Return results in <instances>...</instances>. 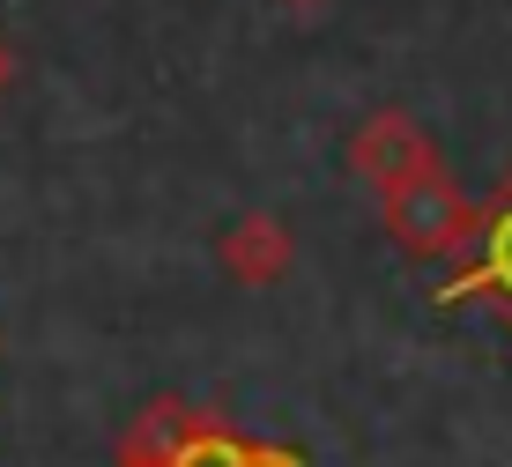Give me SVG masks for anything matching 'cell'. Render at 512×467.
Masks as SVG:
<instances>
[{"label":"cell","instance_id":"6da1fadb","mask_svg":"<svg viewBox=\"0 0 512 467\" xmlns=\"http://www.w3.org/2000/svg\"><path fill=\"white\" fill-rule=\"evenodd\" d=\"M475 215H483V208L453 186L446 164H438V171H416V178H401V186L379 193V230H386V245H394L401 260H416V267L461 260L468 245H475Z\"/></svg>","mask_w":512,"mask_h":467},{"label":"cell","instance_id":"7a4b0ae2","mask_svg":"<svg viewBox=\"0 0 512 467\" xmlns=\"http://www.w3.org/2000/svg\"><path fill=\"white\" fill-rule=\"evenodd\" d=\"M245 460H253V438H238L223 416L179 401V393L141 408L112 453V467H245Z\"/></svg>","mask_w":512,"mask_h":467},{"label":"cell","instance_id":"3957f363","mask_svg":"<svg viewBox=\"0 0 512 467\" xmlns=\"http://www.w3.org/2000/svg\"><path fill=\"white\" fill-rule=\"evenodd\" d=\"M438 304H498L512 341V171L498 178V201L475 215V260H461L438 282Z\"/></svg>","mask_w":512,"mask_h":467},{"label":"cell","instance_id":"277c9868","mask_svg":"<svg viewBox=\"0 0 512 467\" xmlns=\"http://www.w3.org/2000/svg\"><path fill=\"white\" fill-rule=\"evenodd\" d=\"M438 164H446V156H438L431 127H423L416 112H401V104L372 112L357 134H349V171H357L372 193L401 186V178H416V171H438Z\"/></svg>","mask_w":512,"mask_h":467},{"label":"cell","instance_id":"5b68a950","mask_svg":"<svg viewBox=\"0 0 512 467\" xmlns=\"http://www.w3.org/2000/svg\"><path fill=\"white\" fill-rule=\"evenodd\" d=\"M216 260H223V275L245 282V290H268V282L290 275V260H297V245H290V223L268 208H245L238 223H223V238H216Z\"/></svg>","mask_w":512,"mask_h":467},{"label":"cell","instance_id":"8992f818","mask_svg":"<svg viewBox=\"0 0 512 467\" xmlns=\"http://www.w3.org/2000/svg\"><path fill=\"white\" fill-rule=\"evenodd\" d=\"M245 467H305V460H297L290 445H253V460H245Z\"/></svg>","mask_w":512,"mask_h":467},{"label":"cell","instance_id":"52a82bcc","mask_svg":"<svg viewBox=\"0 0 512 467\" xmlns=\"http://www.w3.org/2000/svg\"><path fill=\"white\" fill-rule=\"evenodd\" d=\"M15 82V45H8V30H0V89Z\"/></svg>","mask_w":512,"mask_h":467},{"label":"cell","instance_id":"ba28073f","mask_svg":"<svg viewBox=\"0 0 512 467\" xmlns=\"http://www.w3.org/2000/svg\"><path fill=\"white\" fill-rule=\"evenodd\" d=\"M275 8H290V15H320V8H334V0H275Z\"/></svg>","mask_w":512,"mask_h":467}]
</instances>
